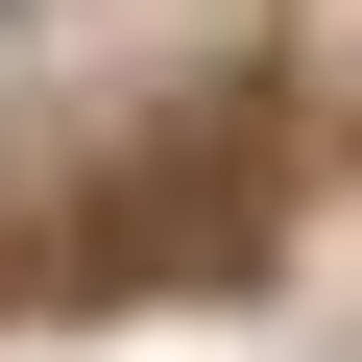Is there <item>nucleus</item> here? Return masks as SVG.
Wrapping results in <instances>:
<instances>
[{"instance_id":"nucleus-1","label":"nucleus","mask_w":362,"mask_h":362,"mask_svg":"<svg viewBox=\"0 0 362 362\" xmlns=\"http://www.w3.org/2000/svg\"><path fill=\"white\" fill-rule=\"evenodd\" d=\"M0 25H25V0H0Z\"/></svg>"}]
</instances>
